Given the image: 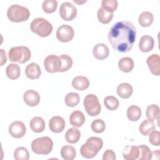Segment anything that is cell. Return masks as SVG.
Segmentation results:
<instances>
[{
  "label": "cell",
  "mask_w": 160,
  "mask_h": 160,
  "mask_svg": "<svg viewBox=\"0 0 160 160\" xmlns=\"http://www.w3.org/2000/svg\"><path fill=\"white\" fill-rule=\"evenodd\" d=\"M1 66H2L7 61V56L4 49H1Z\"/></svg>",
  "instance_id": "42"
},
{
  "label": "cell",
  "mask_w": 160,
  "mask_h": 160,
  "mask_svg": "<svg viewBox=\"0 0 160 160\" xmlns=\"http://www.w3.org/2000/svg\"><path fill=\"white\" fill-rule=\"evenodd\" d=\"M8 19L14 22L26 21L30 16L29 9L19 4H13L9 7L7 11Z\"/></svg>",
  "instance_id": "3"
},
{
  "label": "cell",
  "mask_w": 160,
  "mask_h": 160,
  "mask_svg": "<svg viewBox=\"0 0 160 160\" xmlns=\"http://www.w3.org/2000/svg\"><path fill=\"white\" fill-rule=\"evenodd\" d=\"M146 63L152 74L155 76L160 74V57L158 54L149 56L146 60Z\"/></svg>",
  "instance_id": "12"
},
{
  "label": "cell",
  "mask_w": 160,
  "mask_h": 160,
  "mask_svg": "<svg viewBox=\"0 0 160 160\" xmlns=\"http://www.w3.org/2000/svg\"><path fill=\"white\" fill-rule=\"evenodd\" d=\"M142 112L141 108L136 105H131L127 109V116L129 120L136 121L141 117Z\"/></svg>",
  "instance_id": "25"
},
{
  "label": "cell",
  "mask_w": 160,
  "mask_h": 160,
  "mask_svg": "<svg viewBox=\"0 0 160 160\" xmlns=\"http://www.w3.org/2000/svg\"><path fill=\"white\" fill-rule=\"evenodd\" d=\"M139 149V156L138 159L140 160H149L152 158V153L148 146L144 144L138 146Z\"/></svg>",
  "instance_id": "34"
},
{
  "label": "cell",
  "mask_w": 160,
  "mask_h": 160,
  "mask_svg": "<svg viewBox=\"0 0 160 160\" xmlns=\"http://www.w3.org/2000/svg\"><path fill=\"white\" fill-rule=\"evenodd\" d=\"M101 6L105 10L113 12L117 9L118 1L116 0H102L101 1Z\"/></svg>",
  "instance_id": "39"
},
{
  "label": "cell",
  "mask_w": 160,
  "mask_h": 160,
  "mask_svg": "<svg viewBox=\"0 0 160 160\" xmlns=\"http://www.w3.org/2000/svg\"><path fill=\"white\" fill-rule=\"evenodd\" d=\"M118 68L122 72H131L134 68V61L129 57H124L119 61Z\"/></svg>",
  "instance_id": "23"
},
{
  "label": "cell",
  "mask_w": 160,
  "mask_h": 160,
  "mask_svg": "<svg viewBox=\"0 0 160 160\" xmlns=\"http://www.w3.org/2000/svg\"><path fill=\"white\" fill-rule=\"evenodd\" d=\"M45 125L44 120L39 116L33 118L29 122V126L31 130L36 133L42 132L45 129Z\"/></svg>",
  "instance_id": "22"
},
{
  "label": "cell",
  "mask_w": 160,
  "mask_h": 160,
  "mask_svg": "<svg viewBox=\"0 0 160 160\" xmlns=\"http://www.w3.org/2000/svg\"><path fill=\"white\" fill-rule=\"evenodd\" d=\"M14 158L16 160H28L29 154L24 147H18L14 152Z\"/></svg>",
  "instance_id": "37"
},
{
  "label": "cell",
  "mask_w": 160,
  "mask_h": 160,
  "mask_svg": "<svg viewBox=\"0 0 160 160\" xmlns=\"http://www.w3.org/2000/svg\"><path fill=\"white\" fill-rule=\"evenodd\" d=\"M154 45V39L149 35L142 36L139 42V49L143 52H148L151 51Z\"/></svg>",
  "instance_id": "16"
},
{
  "label": "cell",
  "mask_w": 160,
  "mask_h": 160,
  "mask_svg": "<svg viewBox=\"0 0 160 160\" xmlns=\"http://www.w3.org/2000/svg\"><path fill=\"white\" fill-rule=\"evenodd\" d=\"M59 14L63 20L72 21L77 15V9L72 3L64 2L60 6Z\"/></svg>",
  "instance_id": "9"
},
{
  "label": "cell",
  "mask_w": 160,
  "mask_h": 160,
  "mask_svg": "<svg viewBox=\"0 0 160 160\" xmlns=\"http://www.w3.org/2000/svg\"><path fill=\"white\" fill-rule=\"evenodd\" d=\"M116 158L115 152L112 149H107L105 151L102 156L103 160H115Z\"/></svg>",
  "instance_id": "41"
},
{
  "label": "cell",
  "mask_w": 160,
  "mask_h": 160,
  "mask_svg": "<svg viewBox=\"0 0 160 160\" xmlns=\"http://www.w3.org/2000/svg\"><path fill=\"white\" fill-rule=\"evenodd\" d=\"M97 16L98 21L100 22L102 24H108L111 21L113 18V13L105 10L101 7L98 10Z\"/></svg>",
  "instance_id": "30"
},
{
  "label": "cell",
  "mask_w": 160,
  "mask_h": 160,
  "mask_svg": "<svg viewBox=\"0 0 160 160\" xmlns=\"http://www.w3.org/2000/svg\"><path fill=\"white\" fill-rule=\"evenodd\" d=\"M30 28L32 32L43 38L50 35L53 29L52 24L46 19L42 18L33 19L30 24Z\"/></svg>",
  "instance_id": "4"
},
{
  "label": "cell",
  "mask_w": 160,
  "mask_h": 160,
  "mask_svg": "<svg viewBox=\"0 0 160 160\" xmlns=\"http://www.w3.org/2000/svg\"><path fill=\"white\" fill-rule=\"evenodd\" d=\"M91 127L93 132L96 133H101L104 131L106 129V124L103 120L97 119L92 122Z\"/></svg>",
  "instance_id": "38"
},
{
  "label": "cell",
  "mask_w": 160,
  "mask_h": 160,
  "mask_svg": "<svg viewBox=\"0 0 160 160\" xmlns=\"http://www.w3.org/2000/svg\"><path fill=\"white\" fill-rule=\"evenodd\" d=\"M146 114L148 119L154 121L158 119L159 115V108L156 104H151L147 107Z\"/></svg>",
  "instance_id": "31"
},
{
  "label": "cell",
  "mask_w": 160,
  "mask_h": 160,
  "mask_svg": "<svg viewBox=\"0 0 160 160\" xmlns=\"http://www.w3.org/2000/svg\"><path fill=\"white\" fill-rule=\"evenodd\" d=\"M80 138L81 132L78 129L75 128H69L65 134V139L66 141L71 144H74L78 142Z\"/></svg>",
  "instance_id": "24"
},
{
  "label": "cell",
  "mask_w": 160,
  "mask_h": 160,
  "mask_svg": "<svg viewBox=\"0 0 160 160\" xmlns=\"http://www.w3.org/2000/svg\"><path fill=\"white\" fill-rule=\"evenodd\" d=\"M136 37V28L131 22L128 21L115 23L108 32L109 43L114 49L121 52H127L131 50Z\"/></svg>",
  "instance_id": "1"
},
{
  "label": "cell",
  "mask_w": 160,
  "mask_h": 160,
  "mask_svg": "<svg viewBox=\"0 0 160 160\" xmlns=\"http://www.w3.org/2000/svg\"><path fill=\"white\" fill-rule=\"evenodd\" d=\"M85 116L83 113L79 111H73L69 117V122L70 124L76 128H79L82 126V125L85 122Z\"/></svg>",
  "instance_id": "19"
},
{
  "label": "cell",
  "mask_w": 160,
  "mask_h": 160,
  "mask_svg": "<svg viewBox=\"0 0 160 160\" xmlns=\"http://www.w3.org/2000/svg\"><path fill=\"white\" fill-rule=\"evenodd\" d=\"M8 131L12 137L19 139L25 135L26 132V128L22 121H15L9 126Z\"/></svg>",
  "instance_id": "11"
},
{
  "label": "cell",
  "mask_w": 160,
  "mask_h": 160,
  "mask_svg": "<svg viewBox=\"0 0 160 160\" xmlns=\"http://www.w3.org/2000/svg\"><path fill=\"white\" fill-rule=\"evenodd\" d=\"M61 61V68L59 72H63L69 70L72 66V59L68 54H61L59 56Z\"/></svg>",
  "instance_id": "32"
},
{
  "label": "cell",
  "mask_w": 160,
  "mask_h": 160,
  "mask_svg": "<svg viewBox=\"0 0 160 160\" xmlns=\"http://www.w3.org/2000/svg\"><path fill=\"white\" fill-rule=\"evenodd\" d=\"M6 73L10 79H16L20 76V67L16 64H9L6 69Z\"/></svg>",
  "instance_id": "28"
},
{
  "label": "cell",
  "mask_w": 160,
  "mask_h": 160,
  "mask_svg": "<svg viewBox=\"0 0 160 160\" xmlns=\"http://www.w3.org/2000/svg\"><path fill=\"white\" fill-rule=\"evenodd\" d=\"M65 103L69 107H75L80 101L79 95L76 92H69L65 97Z\"/></svg>",
  "instance_id": "33"
},
{
  "label": "cell",
  "mask_w": 160,
  "mask_h": 160,
  "mask_svg": "<svg viewBox=\"0 0 160 160\" xmlns=\"http://www.w3.org/2000/svg\"><path fill=\"white\" fill-rule=\"evenodd\" d=\"M104 104L108 109L114 111L118 108L119 103L116 98L113 96H108L104 98Z\"/></svg>",
  "instance_id": "35"
},
{
  "label": "cell",
  "mask_w": 160,
  "mask_h": 160,
  "mask_svg": "<svg viewBox=\"0 0 160 160\" xmlns=\"http://www.w3.org/2000/svg\"><path fill=\"white\" fill-rule=\"evenodd\" d=\"M8 56L11 61L23 64L31 58V52L26 46H14L10 49Z\"/></svg>",
  "instance_id": "6"
},
{
  "label": "cell",
  "mask_w": 160,
  "mask_h": 160,
  "mask_svg": "<svg viewBox=\"0 0 160 160\" xmlns=\"http://www.w3.org/2000/svg\"><path fill=\"white\" fill-rule=\"evenodd\" d=\"M124 159L126 160H134L138 159L139 156V149L138 146H128L122 152Z\"/></svg>",
  "instance_id": "21"
},
{
  "label": "cell",
  "mask_w": 160,
  "mask_h": 160,
  "mask_svg": "<svg viewBox=\"0 0 160 160\" xmlns=\"http://www.w3.org/2000/svg\"><path fill=\"white\" fill-rule=\"evenodd\" d=\"M72 86L76 90L83 91L89 88V81L86 77L78 76L73 78L72 81Z\"/></svg>",
  "instance_id": "18"
},
{
  "label": "cell",
  "mask_w": 160,
  "mask_h": 160,
  "mask_svg": "<svg viewBox=\"0 0 160 160\" xmlns=\"http://www.w3.org/2000/svg\"><path fill=\"white\" fill-rule=\"evenodd\" d=\"M154 17L152 14L149 11L142 12L138 18L139 24L142 27H149L153 22Z\"/></svg>",
  "instance_id": "29"
},
{
  "label": "cell",
  "mask_w": 160,
  "mask_h": 160,
  "mask_svg": "<svg viewBox=\"0 0 160 160\" xmlns=\"http://www.w3.org/2000/svg\"><path fill=\"white\" fill-rule=\"evenodd\" d=\"M64 119L59 116L52 117L49 121V127L50 130L54 133L62 132L65 128Z\"/></svg>",
  "instance_id": "14"
},
{
  "label": "cell",
  "mask_w": 160,
  "mask_h": 160,
  "mask_svg": "<svg viewBox=\"0 0 160 160\" xmlns=\"http://www.w3.org/2000/svg\"><path fill=\"white\" fill-rule=\"evenodd\" d=\"M133 92L132 86L127 82H122L118 85L117 93L122 99H127L131 96Z\"/></svg>",
  "instance_id": "20"
},
{
  "label": "cell",
  "mask_w": 160,
  "mask_h": 160,
  "mask_svg": "<svg viewBox=\"0 0 160 160\" xmlns=\"http://www.w3.org/2000/svg\"><path fill=\"white\" fill-rule=\"evenodd\" d=\"M84 106L86 112L91 116H98L101 109L98 97L93 94H89L84 99Z\"/></svg>",
  "instance_id": "7"
},
{
  "label": "cell",
  "mask_w": 160,
  "mask_h": 160,
  "mask_svg": "<svg viewBox=\"0 0 160 160\" xmlns=\"http://www.w3.org/2000/svg\"><path fill=\"white\" fill-rule=\"evenodd\" d=\"M61 155L65 160H72L76 156V151L73 146L65 145L61 148Z\"/></svg>",
  "instance_id": "27"
},
{
  "label": "cell",
  "mask_w": 160,
  "mask_h": 160,
  "mask_svg": "<svg viewBox=\"0 0 160 160\" xmlns=\"http://www.w3.org/2000/svg\"><path fill=\"white\" fill-rule=\"evenodd\" d=\"M44 66L46 71L49 73L59 72L61 68V61L59 56L54 54L48 56L44 60Z\"/></svg>",
  "instance_id": "8"
},
{
  "label": "cell",
  "mask_w": 160,
  "mask_h": 160,
  "mask_svg": "<svg viewBox=\"0 0 160 160\" xmlns=\"http://www.w3.org/2000/svg\"><path fill=\"white\" fill-rule=\"evenodd\" d=\"M74 31L73 28L68 24L60 26L56 31L57 39L62 42H66L71 41L74 38Z\"/></svg>",
  "instance_id": "10"
},
{
  "label": "cell",
  "mask_w": 160,
  "mask_h": 160,
  "mask_svg": "<svg viewBox=\"0 0 160 160\" xmlns=\"http://www.w3.org/2000/svg\"><path fill=\"white\" fill-rule=\"evenodd\" d=\"M40 96L39 93L32 89L26 91L23 95V100L24 102L30 107L37 106L40 102Z\"/></svg>",
  "instance_id": "13"
},
{
  "label": "cell",
  "mask_w": 160,
  "mask_h": 160,
  "mask_svg": "<svg viewBox=\"0 0 160 160\" xmlns=\"http://www.w3.org/2000/svg\"><path fill=\"white\" fill-rule=\"evenodd\" d=\"M58 7V2L56 0H45L42 2V8L44 12L48 14L54 12Z\"/></svg>",
  "instance_id": "36"
},
{
  "label": "cell",
  "mask_w": 160,
  "mask_h": 160,
  "mask_svg": "<svg viewBox=\"0 0 160 160\" xmlns=\"http://www.w3.org/2000/svg\"><path fill=\"white\" fill-rule=\"evenodd\" d=\"M92 54L95 58L99 60H103L108 58L109 54L108 47L104 43L96 44L92 49Z\"/></svg>",
  "instance_id": "15"
},
{
  "label": "cell",
  "mask_w": 160,
  "mask_h": 160,
  "mask_svg": "<svg viewBox=\"0 0 160 160\" xmlns=\"http://www.w3.org/2000/svg\"><path fill=\"white\" fill-rule=\"evenodd\" d=\"M52 147V140L48 136L36 138L31 142L32 151L37 154H48L51 152Z\"/></svg>",
  "instance_id": "5"
},
{
  "label": "cell",
  "mask_w": 160,
  "mask_h": 160,
  "mask_svg": "<svg viewBox=\"0 0 160 160\" xmlns=\"http://www.w3.org/2000/svg\"><path fill=\"white\" fill-rule=\"evenodd\" d=\"M156 128V126L153 122V121L149 119L144 120L139 127V132L144 136H148L149 134L154 130Z\"/></svg>",
  "instance_id": "26"
},
{
  "label": "cell",
  "mask_w": 160,
  "mask_h": 160,
  "mask_svg": "<svg viewBox=\"0 0 160 160\" xmlns=\"http://www.w3.org/2000/svg\"><path fill=\"white\" fill-rule=\"evenodd\" d=\"M149 142L156 146H159L160 144V132L158 131L153 130L149 134Z\"/></svg>",
  "instance_id": "40"
},
{
  "label": "cell",
  "mask_w": 160,
  "mask_h": 160,
  "mask_svg": "<svg viewBox=\"0 0 160 160\" xmlns=\"http://www.w3.org/2000/svg\"><path fill=\"white\" fill-rule=\"evenodd\" d=\"M103 146L102 139L98 137H90L80 148L81 154L85 158L90 159L96 156Z\"/></svg>",
  "instance_id": "2"
},
{
  "label": "cell",
  "mask_w": 160,
  "mask_h": 160,
  "mask_svg": "<svg viewBox=\"0 0 160 160\" xmlns=\"http://www.w3.org/2000/svg\"><path fill=\"white\" fill-rule=\"evenodd\" d=\"M25 74L28 78L36 79L40 77L41 74V70L37 63L31 62L26 66L25 69Z\"/></svg>",
  "instance_id": "17"
}]
</instances>
